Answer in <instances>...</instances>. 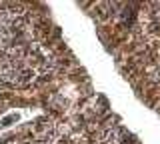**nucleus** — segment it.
<instances>
[{
  "instance_id": "nucleus-1",
  "label": "nucleus",
  "mask_w": 160,
  "mask_h": 144,
  "mask_svg": "<svg viewBox=\"0 0 160 144\" xmlns=\"http://www.w3.org/2000/svg\"><path fill=\"white\" fill-rule=\"evenodd\" d=\"M34 76H36V72H34L32 68H26V66H22V68L18 70V78H16V80H20V82H30Z\"/></svg>"
},
{
  "instance_id": "nucleus-2",
  "label": "nucleus",
  "mask_w": 160,
  "mask_h": 144,
  "mask_svg": "<svg viewBox=\"0 0 160 144\" xmlns=\"http://www.w3.org/2000/svg\"><path fill=\"white\" fill-rule=\"evenodd\" d=\"M10 38V28L4 26V24H0V46H4V44L8 42Z\"/></svg>"
},
{
  "instance_id": "nucleus-3",
  "label": "nucleus",
  "mask_w": 160,
  "mask_h": 144,
  "mask_svg": "<svg viewBox=\"0 0 160 144\" xmlns=\"http://www.w3.org/2000/svg\"><path fill=\"white\" fill-rule=\"evenodd\" d=\"M16 120H18V114H12V116H6L4 120H0V126H8V124H12Z\"/></svg>"
}]
</instances>
